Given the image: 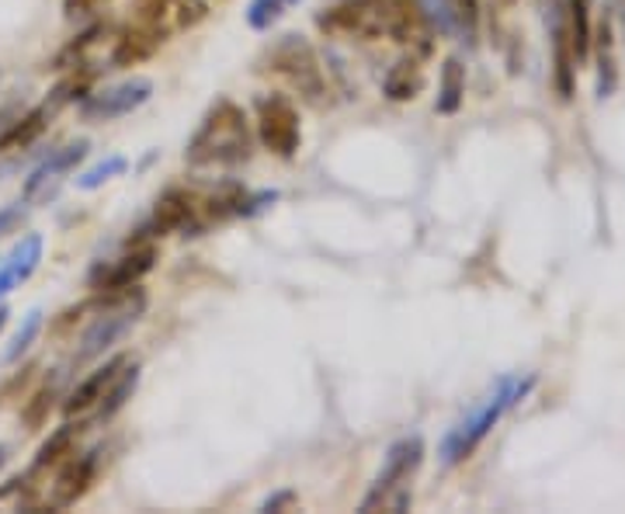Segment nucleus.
<instances>
[{
    "label": "nucleus",
    "instance_id": "1",
    "mask_svg": "<svg viewBox=\"0 0 625 514\" xmlns=\"http://www.w3.org/2000/svg\"><path fill=\"white\" fill-rule=\"evenodd\" d=\"M327 35H354V39H393L411 45L424 39L427 21L417 0H341L327 14L317 18Z\"/></svg>",
    "mask_w": 625,
    "mask_h": 514
},
{
    "label": "nucleus",
    "instance_id": "2",
    "mask_svg": "<svg viewBox=\"0 0 625 514\" xmlns=\"http://www.w3.org/2000/svg\"><path fill=\"white\" fill-rule=\"evenodd\" d=\"M251 126L247 115L233 101H215L195 136L188 139L184 160L191 168H233V163H244L251 157Z\"/></svg>",
    "mask_w": 625,
    "mask_h": 514
},
{
    "label": "nucleus",
    "instance_id": "3",
    "mask_svg": "<svg viewBox=\"0 0 625 514\" xmlns=\"http://www.w3.org/2000/svg\"><path fill=\"white\" fill-rule=\"evenodd\" d=\"M532 389V376H504L484 400H479L459 425H455L445 441H442V462L445 465H455V462H466L479 446H484V438L500 425V417L508 414L518 400H525V393Z\"/></svg>",
    "mask_w": 625,
    "mask_h": 514
},
{
    "label": "nucleus",
    "instance_id": "4",
    "mask_svg": "<svg viewBox=\"0 0 625 514\" xmlns=\"http://www.w3.org/2000/svg\"><path fill=\"white\" fill-rule=\"evenodd\" d=\"M424 462V441L421 435L400 438L390 446L382 470L372 483V490L362 501V511H406L411 507V480Z\"/></svg>",
    "mask_w": 625,
    "mask_h": 514
},
{
    "label": "nucleus",
    "instance_id": "5",
    "mask_svg": "<svg viewBox=\"0 0 625 514\" xmlns=\"http://www.w3.org/2000/svg\"><path fill=\"white\" fill-rule=\"evenodd\" d=\"M268 69L278 74L296 95L309 105H324L327 101V77L320 56L312 50V42L306 35L288 32L282 35L272 50H268Z\"/></svg>",
    "mask_w": 625,
    "mask_h": 514
},
{
    "label": "nucleus",
    "instance_id": "6",
    "mask_svg": "<svg viewBox=\"0 0 625 514\" xmlns=\"http://www.w3.org/2000/svg\"><path fill=\"white\" fill-rule=\"evenodd\" d=\"M142 310H147V296H142L136 286L126 289V292L105 296V307H102V313L94 317V323L84 331L81 347H77L74 358H77V362L102 358L112 344H118V341H123V338L133 331L136 320L142 317Z\"/></svg>",
    "mask_w": 625,
    "mask_h": 514
},
{
    "label": "nucleus",
    "instance_id": "7",
    "mask_svg": "<svg viewBox=\"0 0 625 514\" xmlns=\"http://www.w3.org/2000/svg\"><path fill=\"white\" fill-rule=\"evenodd\" d=\"M257 139L264 150L282 160L299 153V143H303L299 111L285 95H264L257 101Z\"/></svg>",
    "mask_w": 625,
    "mask_h": 514
},
{
    "label": "nucleus",
    "instance_id": "8",
    "mask_svg": "<svg viewBox=\"0 0 625 514\" xmlns=\"http://www.w3.org/2000/svg\"><path fill=\"white\" fill-rule=\"evenodd\" d=\"M153 98V81L150 77H133L123 84H112L98 95H87L81 101V115L87 122H112L123 119V115H133L136 108H142Z\"/></svg>",
    "mask_w": 625,
    "mask_h": 514
},
{
    "label": "nucleus",
    "instance_id": "9",
    "mask_svg": "<svg viewBox=\"0 0 625 514\" xmlns=\"http://www.w3.org/2000/svg\"><path fill=\"white\" fill-rule=\"evenodd\" d=\"M205 18H209L205 0H136V21L163 39L195 29Z\"/></svg>",
    "mask_w": 625,
    "mask_h": 514
},
{
    "label": "nucleus",
    "instance_id": "10",
    "mask_svg": "<svg viewBox=\"0 0 625 514\" xmlns=\"http://www.w3.org/2000/svg\"><path fill=\"white\" fill-rule=\"evenodd\" d=\"M157 265V250L153 247H133L129 254H123L118 261L102 265L91 271V289H98L102 296L112 292H126L133 286H139V278H147Z\"/></svg>",
    "mask_w": 625,
    "mask_h": 514
},
{
    "label": "nucleus",
    "instance_id": "11",
    "mask_svg": "<svg viewBox=\"0 0 625 514\" xmlns=\"http://www.w3.org/2000/svg\"><path fill=\"white\" fill-rule=\"evenodd\" d=\"M98 476V452H84V456H70L63 459V470L56 473V483H53V497L50 504L53 507H74Z\"/></svg>",
    "mask_w": 625,
    "mask_h": 514
},
{
    "label": "nucleus",
    "instance_id": "12",
    "mask_svg": "<svg viewBox=\"0 0 625 514\" xmlns=\"http://www.w3.org/2000/svg\"><path fill=\"white\" fill-rule=\"evenodd\" d=\"M126 362H129V355H115V358H108L102 368H94L84 383H77V389L70 393L66 404H63L66 417H84V414H91V410H98V404L105 400L108 386L115 383V376L123 372Z\"/></svg>",
    "mask_w": 625,
    "mask_h": 514
},
{
    "label": "nucleus",
    "instance_id": "13",
    "mask_svg": "<svg viewBox=\"0 0 625 514\" xmlns=\"http://www.w3.org/2000/svg\"><path fill=\"white\" fill-rule=\"evenodd\" d=\"M549 39H552V81H557V90L560 98L570 101L573 98V74H576V60H573V50H570V32H566V18H563V8L552 4L549 8Z\"/></svg>",
    "mask_w": 625,
    "mask_h": 514
},
{
    "label": "nucleus",
    "instance_id": "14",
    "mask_svg": "<svg viewBox=\"0 0 625 514\" xmlns=\"http://www.w3.org/2000/svg\"><path fill=\"white\" fill-rule=\"evenodd\" d=\"M199 205H195V195L184 192V189H167L157 205H153V216H150V233H174V229H184L195 219Z\"/></svg>",
    "mask_w": 625,
    "mask_h": 514
},
{
    "label": "nucleus",
    "instance_id": "15",
    "mask_svg": "<svg viewBox=\"0 0 625 514\" xmlns=\"http://www.w3.org/2000/svg\"><path fill=\"white\" fill-rule=\"evenodd\" d=\"M39 261H42V237L39 233H29V237L8 254V261L0 265V299H4L8 292H14L21 282H29L39 268Z\"/></svg>",
    "mask_w": 625,
    "mask_h": 514
},
{
    "label": "nucleus",
    "instance_id": "16",
    "mask_svg": "<svg viewBox=\"0 0 625 514\" xmlns=\"http://www.w3.org/2000/svg\"><path fill=\"white\" fill-rule=\"evenodd\" d=\"M163 42H167L163 35H157L153 29L133 21V25L123 35H118L115 45H112V66H136L142 60H150Z\"/></svg>",
    "mask_w": 625,
    "mask_h": 514
},
{
    "label": "nucleus",
    "instance_id": "17",
    "mask_svg": "<svg viewBox=\"0 0 625 514\" xmlns=\"http://www.w3.org/2000/svg\"><path fill=\"white\" fill-rule=\"evenodd\" d=\"M84 157H87V139H77V143H70V147L56 150L50 160L39 163V168L32 171V178L25 181V199H35L50 181H56V178L66 174V171H74Z\"/></svg>",
    "mask_w": 625,
    "mask_h": 514
},
{
    "label": "nucleus",
    "instance_id": "18",
    "mask_svg": "<svg viewBox=\"0 0 625 514\" xmlns=\"http://www.w3.org/2000/svg\"><path fill=\"white\" fill-rule=\"evenodd\" d=\"M50 115H53L50 105H39V108H32L29 115H21L18 122H11L4 132H0V153L29 150V147L35 143V139L45 132V126H50Z\"/></svg>",
    "mask_w": 625,
    "mask_h": 514
},
{
    "label": "nucleus",
    "instance_id": "19",
    "mask_svg": "<svg viewBox=\"0 0 625 514\" xmlns=\"http://www.w3.org/2000/svg\"><path fill=\"white\" fill-rule=\"evenodd\" d=\"M421 90H424V66L414 56L393 63L386 81H382V95L390 101H414Z\"/></svg>",
    "mask_w": 625,
    "mask_h": 514
},
{
    "label": "nucleus",
    "instance_id": "20",
    "mask_svg": "<svg viewBox=\"0 0 625 514\" xmlns=\"http://www.w3.org/2000/svg\"><path fill=\"white\" fill-rule=\"evenodd\" d=\"M136 386H139V362H136V358H129V362L123 365V372H118V376H115V383L108 386L105 400L98 404V410H94V417H98V420H112L118 410H123V407L133 400Z\"/></svg>",
    "mask_w": 625,
    "mask_h": 514
},
{
    "label": "nucleus",
    "instance_id": "21",
    "mask_svg": "<svg viewBox=\"0 0 625 514\" xmlns=\"http://www.w3.org/2000/svg\"><path fill=\"white\" fill-rule=\"evenodd\" d=\"M563 18H566L573 60H576V66H581L591 56V11H587V0H566Z\"/></svg>",
    "mask_w": 625,
    "mask_h": 514
},
{
    "label": "nucleus",
    "instance_id": "22",
    "mask_svg": "<svg viewBox=\"0 0 625 514\" xmlns=\"http://www.w3.org/2000/svg\"><path fill=\"white\" fill-rule=\"evenodd\" d=\"M463 101H466V66L455 60V56H448L445 66H442L435 108H438V115H455V111L463 108Z\"/></svg>",
    "mask_w": 625,
    "mask_h": 514
},
{
    "label": "nucleus",
    "instance_id": "23",
    "mask_svg": "<svg viewBox=\"0 0 625 514\" xmlns=\"http://www.w3.org/2000/svg\"><path fill=\"white\" fill-rule=\"evenodd\" d=\"M77 438H81V425H74V420H66L63 428H56L50 438L42 441V449H39V456H35V470H50V465H63V459L74 456Z\"/></svg>",
    "mask_w": 625,
    "mask_h": 514
},
{
    "label": "nucleus",
    "instance_id": "24",
    "mask_svg": "<svg viewBox=\"0 0 625 514\" xmlns=\"http://www.w3.org/2000/svg\"><path fill=\"white\" fill-rule=\"evenodd\" d=\"M597 98H608L618 84V66H615V42H612V21H601L597 32Z\"/></svg>",
    "mask_w": 625,
    "mask_h": 514
},
{
    "label": "nucleus",
    "instance_id": "25",
    "mask_svg": "<svg viewBox=\"0 0 625 514\" xmlns=\"http://www.w3.org/2000/svg\"><path fill=\"white\" fill-rule=\"evenodd\" d=\"M299 4H303V0H251V4H247V25L254 32H272L278 21L293 8H299Z\"/></svg>",
    "mask_w": 625,
    "mask_h": 514
},
{
    "label": "nucleus",
    "instance_id": "26",
    "mask_svg": "<svg viewBox=\"0 0 625 514\" xmlns=\"http://www.w3.org/2000/svg\"><path fill=\"white\" fill-rule=\"evenodd\" d=\"M126 168H129V160H126V157H118V153H112V157L98 160V163H94V168H87V171L77 178V189H81V192L102 189V184H108L112 178L126 174Z\"/></svg>",
    "mask_w": 625,
    "mask_h": 514
},
{
    "label": "nucleus",
    "instance_id": "27",
    "mask_svg": "<svg viewBox=\"0 0 625 514\" xmlns=\"http://www.w3.org/2000/svg\"><path fill=\"white\" fill-rule=\"evenodd\" d=\"M53 407H56V389H53V386L39 389L32 400L25 404V410H21V420H25V428H29V431H39L45 420H50Z\"/></svg>",
    "mask_w": 625,
    "mask_h": 514
},
{
    "label": "nucleus",
    "instance_id": "28",
    "mask_svg": "<svg viewBox=\"0 0 625 514\" xmlns=\"http://www.w3.org/2000/svg\"><path fill=\"white\" fill-rule=\"evenodd\" d=\"M39 331H42V310H29L25 323L18 326V334H14V341H11V347H8L4 362L11 365V362H18L21 355H25L29 347H32V341L39 338Z\"/></svg>",
    "mask_w": 625,
    "mask_h": 514
},
{
    "label": "nucleus",
    "instance_id": "29",
    "mask_svg": "<svg viewBox=\"0 0 625 514\" xmlns=\"http://www.w3.org/2000/svg\"><path fill=\"white\" fill-rule=\"evenodd\" d=\"M455 4V21H459V35L466 42H476L479 29V0H452Z\"/></svg>",
    "mask_w": 625,
    "mask_h": 514
},
{
    "label": "nucleus",
    "instance_id": "30",
    "mask_svg": "<svg viewBox=\"0 0 625 514\" xmlns=\"http://www.w3.org/2000/svg\"><path fill=\"white\" fill-rule=\"evenodd\" d=\"M105 4H112V0H63L66 14H91V11H98Z\"/></svg>",
    "mask_w": 625,
    "mask_h": 514
},
{
    "label": "nucleus",
    "instance_id": "31",
    "mask_svg": "<svg viewBox=\"0 0 625 514\" xmlns=\"http://www.w3.org/2000/svg\"><path fill=\"white\" fill-rule=\"evenodd\" d=\"M293 504H296L293 490H278V494H272L268 501L261 504V511H285V507H293Z\"/></svg>",
    "mask_w": 625,
    "mask_h": 514
},
{
    "label": "nucleus",
    "instance_id": "32",
    "mask_svg": "<svg viewBox=\"0 0 625 514\" xmlns=\"http://www.w3.org/2000/svg\"><path fill=\"white\" fill-rule=\"evenodd\" d=\"M18 216V208H8V213H0V237H4V229H8V223Z\"/></svg>",
    "mask_w": 625,
    "mask_h": 514
},
{
    "label": "nucleus",
    "instance_id": "33",
    "mask_svg": "<svg viewBox=\"0 0 625 514\" xmlns=\"http://www.w3.org/2000/svg\"><path fill=\"white\" fill-rule=\"evenodd\" d=\"M8 317H11L8 307H0V331H4V326H8Z\"/></svg>",
    "mask_w": 625,
    "mask_h": 514
},
{
    "label": "nucleus",
    "instance_id": "34",
    "mask_svg": "<svg viewBox=\"0 0 625 514\" xmlns=\"http://www.w3.org/2000/svg\"><path fill=\"white\" fill-rule=\"evenodd\" d=\"M4 462H8V449L0 446V470H4Z\"/></svg>",
    "mask_w": 625,
    "mask_h": 514
},
{
    "label": "nucleus",
    "instance_id": "35",
    "mask_svg": "<svg viewBox=\"0 0 625 514\" xmlns=\"http://www.w3.org/2000/svg\"><path fill=\"white\" fill-rule=\"evenodd\" d=\"M504 4H515V0H504Z\"/></svg>",
    "mask_w": 625,
    "mask_h": 514
}]
</instances>
